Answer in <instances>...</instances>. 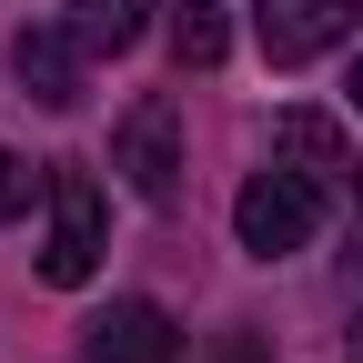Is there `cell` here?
I'll use <instances>...</instances> for the list:
<instances>
[{
  "label": "cell",
  "instance_id": "8fae6325",
  "mask_svg": "<svg viewBox=\"0 0 363 363\" xmlns=\"http://www.w3.org/2000/svg\"><path fill=\"white\" fill-rule=\"evenodd\" d=\"M262 343H272V333H252V323H233V333L212 343V363H262Z\"/></svg>",
  "mask_w": 363,
  "mask_h": 363
},
{
  "label": "cell",
  "instance_id": "9c48e42d",
  "mask_svg": "<svg viewBox=\"0 0 363 363\" xmlns=\"http://www.w3.org/2000/svg\"><path fill=\"white\" fill-rule=\"evenodd\" d=\"M222 51H233V21H222L212 0H182V11H172V61L182 71H212Z\"/></svg>",
  "mask_w": 363,
  "mask_h": 363
},
{
  "label": "cell",
  "instance_id": "52a82bcc",
  "mask_svg": "<svg viewBox=\"0 0 363 363\" xmlns=\"http://www.w3.org/2000/svg\"><path fill=\"white\" fill-rule=\"evenodd\" d=\"M81 40H71V21L51 30V21H30L21 40H11V71H21V91H30V101L40 111H81Z\"/></svg>",
  "mask_w": 363,
  "mask_h": 363
},
{
  "label": "cell",
  "instance_id": "ba28073f",
  "mask_svg": "<svg viewBox=\"0 0 363 363\" xmlns=\"http://www.w3.org/2000/svg\"><path fill=\"white\" fill-rule=\"evenodd\" d=\"M152 11H162V0H71V40H81L91 61H101V51H131V40L152 30Z\"/></svg>",
  "mask_w": 363,
  "mask_h": 363
},
{
  "label": "cell",
  "instance_id": "8992f818",
  "mask_svg": "<svg viewBox=\"0 0 363 363\" xmlns=\"http://www.w3.org/2000/svg\"><path fill=\"white\" fill-rule=\"evenodd\" d=\"M81 363H182V333H172L162 303L121 293V303H101V313L81 323Z\"/></svg>",
  "mask_w": 363,
  "mask_h": 363
},
{
  "label": "cell",
  "instance_id": "6da1fadb",
  "mask_svg": "<svg viewBox=\"0 0 363 363\" xmlns=\"http://www.w3.org/2000/svg\"><path fill=\"white\" fill-rule=\"evenodd\" d=\"M313 222H323V192H313L293 162L252 172L242 192H233V233H242V252H252V262H283V252H303V242H313Z\"/></svg>",
  "mask_w": 363,
  "mask_h": 363
},
{
  "label": "cell",
  "instance_id": "3957f363",
  "mask_svg": "<svg viewBox=\"0 0 363 363\" xmlns=\"http://www.w3.org/2000/svg\"><path fill=\"white\" fill-rule=\"evenodd\" d=\"M111 172L131 182V202H172L182 192V111H172V91H142V101L121 111Z\"/></svg>",
  "mask_w": 363,
  "mask_h": 363
},
{
  "label": "cell",
  "instance_id": "7a4b0ae2",
  "mask_svg": "<svg viewBox=\"0 0 363 363\" xmlns=\"http://www.w3.org/2000/svg\"><path fill=\"white\" fill-rule=\"evenodd\" d=\"M40 202H51V242H40V283H91L101 272V182L81 162H51L40 172Z\"/></svg>",
  "mask_w": 363,
  "mask_h": 363
},
{
  "label": "cell",
  "instance_id": "30bf717a",
  "mask_svg": "<svg viewBox=\"0 0 363 363\" xmlns=\"http://www.w3.org/2000/svg\"><path fill=\"white\" fill-rule=\"evenodd\" d=\"M21 212H30V162H21L11 142H0V233H11Z\"/></svg>",
  "mask_w": 363,
  "mask_h": 363
},
{
  "label": "cell",
  "instance_id": "277c9868",
  "mask_svg": "<svg viewBox=\"0 0 363 363\" xmlns=\"http://www.w3.org/2000/svg\"><path fill=\"white\" fill-rule=\"evenodd\" d=\"M272 162H293L323 202H363V162L343 142V121H323V111H283L272 121Z\"/></svg>",
  "mask_w": 363,
  "mask_h": 363
},
{
  "label": "cell",
  "instance_id": "4fadbf2b",
  "mask_svg": "<svg viewBox=\"0 0 363 363\" xmlns=\"http://www.w3.org/2000/svg\"><path fill=\"white\" fill-rule=\"evenodd\" d=\"M343 363H363V323H353V343H343Z\"/></svg>",
  "mask_w": 363,
  "mask_h": 363
},
{
  "label": "cell",
  "instance_id": "7c38bea8",
  "mask_svg": "<svg viewBox=\"0 0 363 363\" xmlns=\"http://www.w3.org/2000/svg\"><path fill=\"white\" fill-rule=\"evenodd\" d=\"M343 91H353V111H363V61H353V81H343Z\"/></svg>",
  "mask_w": 363,
  "mask_h": 363
},
{
  "label": "cell",
  "instance_id": "5b68a950",
  "mask_svg": "<svg viewBox=\"0 0 363 363\" xmlns=\"http://www.w3.org/2000/svg\"><path fill=\"white\" fill-rule=\"evenodd\" d=\"M363 0H262L252 11V40H262V61L272 71H303V61H323L333 40L353 30Z\"/></svg>",
  "mask_w": 363,
  "mask_h": 363
}]
</instances>
